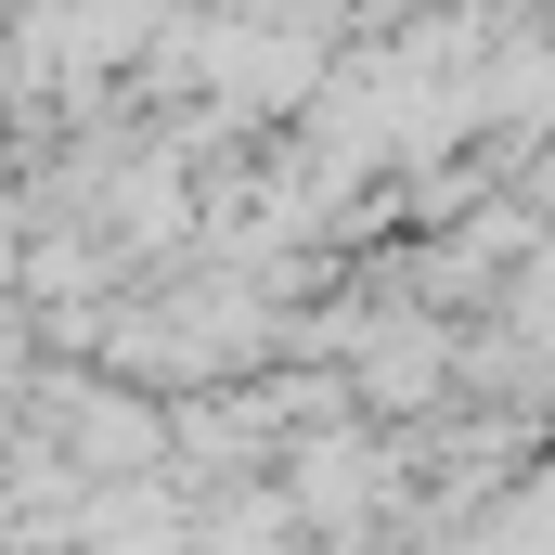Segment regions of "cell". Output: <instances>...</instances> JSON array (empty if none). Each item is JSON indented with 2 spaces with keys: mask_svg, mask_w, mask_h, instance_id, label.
<instances>
[{
  "mask_svg": "<svg viewBox=\"0 0 555 555\" xmlns=\"http://www.w3.org/2000/svg\"><path fill=\"white\" fill-rule=\"evenodd\" d=\"M13 272H26V194H0V297H13Z\"/></svg>",
  "mask_w": 555,
  "mask_h": 555,
  "instance_id": "cell-1",
  "label": "cell"
}]
</instances>
